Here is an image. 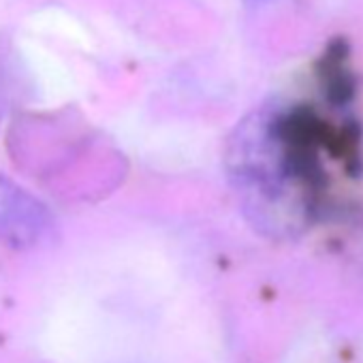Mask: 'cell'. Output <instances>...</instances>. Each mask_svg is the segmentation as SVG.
Masks as SVG:
<instances>
[{
	"label": "cell",
	"mask_w": 363,
	"mask_h": 363,
	"mask_svg": "<svg viewBox=\"0 0 363 363\" xmlns=\"http://www.w3.org/2000/svg\"><path fill=\"white\" fill-rule=\"evenodd\" d=\"M352 145L308 105L250 116L227 150V175L248 223L272 240H295L318 218L327 193L325 156Z\"/></svg>",
	"instance_id": "cell-1"
},
{
	"label": "cell",
	"mask_w": 363,
	"mask_h": 363,
	"mask_svg": "<svg viewBox=\"0 0 363 363\" xmlns=\"http://www.w3.org/2000/svg\"><path fill=\"white\" fill-rule=\"evenodd\" d=\"M56 220L50 208L0 173V244L11 248H37L54 233Z\"/></svg>",
	"instance_id": "cell-2"
},
{
	"label": "cell",
	"mask_w": 363,
	"mask_h": 363,
	"mask_svg": "<svg viewBox=\"0 0 363 363\" xmlns=\"http://www.w3.org/2000/svg\"><path fill=\"white\" fill-rule=\"evenodd\" d=\"M3 111H5V96H3V79H0V120H3Z\"/></svg>",
	"instance_id": "cell-3"
}]
</instances>
